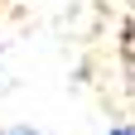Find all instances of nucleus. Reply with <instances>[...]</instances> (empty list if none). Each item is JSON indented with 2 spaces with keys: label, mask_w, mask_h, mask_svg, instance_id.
<instances>
[{
  "label": "nucleus",
  "mask_w": 135,
  "mask_h": 135,
  "mask_svg": "<svg viewBox=\"0 0 135 135\" xmlns=\"http://www.w3.org/2000/svg\"><path fill=\"white\" fill-rule=\"evenodd\" d=\"M0 135H39V130H29V126H10V130H0Z\"/></svg>",
  "instance_id": "f257e3e1"
},
{
  "label": "nucleus",
  "mask_w": 135,
  "mask_h": 135,
  "mask_svg": "<svg viewBox=\"0 0 135 135\" xmlns=\"http://www.w3.org/2000/svg\"><path fill=\"white\" fill-rule=\"evenodd\" d=\"M106 135H135V126H116V130H106Z\"/></svg>",
  "instance_id": "f03ea898"
}]
</instances>
